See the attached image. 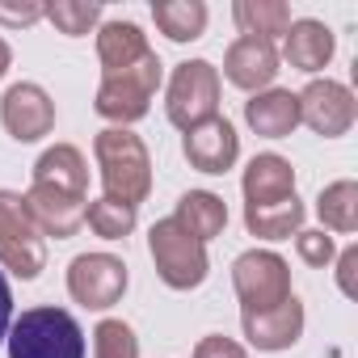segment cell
I'll return each mask as SVG.
<instances>
[{"mask_svg": "<svg viewBox=\"0 0 358 358\" xmlns=\"http://www.w3.org/2000/svg\"><path fill=\"white\" fill-rule=\"evenodd\" d=\"M93 156H97V169H101L106 199L139 207L152 194V156H148L143 139L131 127H106V131H97Z\"/></svg>", "mask_w": 358, "mask_h": 358, "instance_id": "6da1fadb", "label": "cell"}, {"mask_svg": "<svg viewBox=\"0 0 358 358\" xmlns=\"http://www.w3.org/2000/svg\"><path fill=\"white\" fill-rule=\"evenodd\" d=\"M9 358H85V333L64 308H30L9 324Z\"/></svg>", "mask_w": 358, "mask_h": 358, "instance_id": "7a4b0ae2", "label": "cell"}, {"mask_svg": "<svg viewBox=\"0 0 358 358\" xmlns=\"http://www.w3.org/2000/svg\"><path fill=\"white\" fill-rule=\"evenodd\" d=\"M148 253H152V266H156V274H160V282L169 291H194L211 274L207 245L194 241L173 215L169 220H156L148 228Z\"/></svg>", "mask_w": 358, "mask_h": 358, "instance_id": "3957f363", "label": "cell"}, {"mask_svg": "<svg viewBox=\"0 0 358 358\" xmlns=\"http://www.w3.org/2000/svg\"><path fill=\"white\" fill-rule=\"evenodd\" d=\"M160 76H164V64H160L156 51H148L139 64L101 76V89H97L93 110H97L106 122H114V127H131V122L148 118L152 97H156V89H160Z\"/></svg>", "mask_w": 358, "mask_h": 358, "instance_id": "277c9868", "label": "cell"}, {"mask_svg": "<svg viewBox=\"0 0 358 358\" xmlns=\"http://www.w3.org/2000/svg\"><path fill=\"white\" fill-rule=\"evenodd\" d=\"M0 266L22 282L47 270V236L34 228L17 190H0Z\"/></svg>", "mask_w": 358, "mask_h": 358, "instance_id": "5b68a950", "label": "cell"}, {"mask_svg": "<svg viewBox=\"0 0 358 358\" xmlns=\"http://www.w3.org/2000/svg\"><path fill=\"white\" fill-rule=\"evenodd\" d=\"M164 114L177 131H194L199 122L220 114V68L207 59H186L177 64L169 76V97H164Z\"/></svg>", "mask_w": 358, "mask_h": 358, "instance_id": "8992f818", "label": "cell"}, {"mask_svg": "<svg viewBox=\"0 0 358 358\" xmlns=\"http://www.w3.org/2000/svg\"><path fill=\"white\" fill-rule=\"evenodd\" d=\"M232 287L241 299V316H257L291 299V266L270 249H249L232 262Z\"/></svg>", "mask_w": 358, "mask_h": 358, "instance_id": "52a82bcc", "label": "cell"}, {"mask_svg": "<svg viewBox=\"0 0 358 358\" xmlns=\"http://www.w3.org/2000/svg\"><path fill=\"white\" fill-rule=\"evenodd\" d=\"M127 282H131L127 262L114 253H80L68 266V295L89 312L114 308L127 295Z\"/></svg>", "mask_w": 358, "mask_h": 358, "instance_id": "ba28073f", "label": "cell"}, {"mask_svg": "<svg viewBox=\"0 0 358 358\" xmlns=\"http://www.w3.org/2000/svg\"><path fill=\"white\" fill-rule=\"evenodd\" d=\"M0 127H5L17 143H38L55 127V101L43 85L22 80L9 85V93L0 97Z\"/></svg>", "mask_w": 358, "mask_h": 358, "instance_id": "9c48e42d", "label": "cell"}, {"mask_svg": "<svg viewBox=\"0 0 358 358\" xmlns=\"http://www.w3.org/2000/svg\"><path fill=\"white\" fill-rule=\"evenodd\" d=\"M358 118V101L341 80H312L299 93V122H308L320 139H341Z\"/></svg>", "mask_w": 358, "mask_h": 358, "instance_id": "30bf717a", "label": "cell"}, {"mask_svg": "<svg viewBox=\"0 0 358 358\" xmlns=\"http://www.w3.org/2000/svg\"><path fill=\"white\" fill-rule=\"evenodd\" d=\"M182 152H186L190 169L220 177V173H228V169L241 160V135H236V127H232L228 118H220V114H215V118L199 122L194 131H186Z\"/></svg>", "mask_w": 358, "mask_h": 358, "instance_id": "8fae6325", "label": "cell"}, {"mask_svg": "<svg viewBox=\"0 0 358 358\" xmlns=\"http://www.w3.org/2000/svg\"><path fill=\"white\" fill-rule=\"evenodd\" d=\"M34 228L51 241H72L80 228H85V207L89 199H76V194H64V190H51V186H34L22 194Z\"/></svg>", "mask_w": 358, "mask_h": 358, "instance_id": "7c38bea8", "label": "cell"}, {"mask_svg": "<svg viewBox=\"0 0 358 358\" xmlns=\"http://www.w3.org/2000/svg\"><path fill=\"white\" fill-rule=\"evenodd\" d=\"M224 76H228V85L245 89L249 97L262 93V89H274V76H278V51H274V43L241 34L228 47V55H224Z\"/></svg>", "mask_w": 358, "mask_h": 358, "instance_id": "4fadbf2b", "label": "cell"}, {"mask_svg": "<svg viewBox=\"0 0 358 358\" xmlns=\"http://www.w3.org/2000/svg\"><path fill=\"white\" fill-rule=\"evenodd\" d=\"M241 324H245V337H249L253 350H262V354H282V350H291V345L303 337V303H299V295H291V299H282V303L270 308V312L241 316Z\"/></svg>", "mask_w": 358, "mask_h": 358, "instance_id": "5bb4252c", "label": "cell"}, {"mask_svg": "<svg viewBox=\"0 0 358 358\" xmlns=\"http://www.w3.org/2000/svg\"><path fill=\"white\" fill-rule=\"evenodd\" d=\"M333 51H337V34L324 22H316V17H291V26L282 34V59L295 72H308V76L324 72L329 59H333Z\"/></svg>", "mask_w": 358, "mask_h": 358, "instance_id": "9a60e30c", "label": "cell"}, {"mask_svg": "<svg viewBox=\"0 0 358 358\" xmlns=\"http://www.w3.org/2000/svg\"><path fill=\"white\" fill-rule=\"evenodd\" d=\"M241 190H245V207H270V203L295 199V169L287 156L262 152L249 160V169L241 177Z\"/></svg>", "mask_w": 358, "mask_h": 358, "instance_id": "2e32d148", "label": "cell"}, {"mask_svg": "<svg viewBox=\"0 0 358 358\" xmlns=\"http://www.w3.org/2000/svg\"><path fill=\"white\" fill-rule=\"evenodd\" d=\"M245 122L262 139H287L299 127V93L291 89H262L245 101Z\"/></svg>", "mask_w": 358, "mask_h": 358, "instance_id": "e0dca14e", "label": "cell"}, {"mask_svg": "<svg viewBox=\"0 0 358 358\" xmlns=\"http://www.w3.org/2000/svg\"><path fill=\"white\" fill-rule=\"evenodd\" d=\"M34 186H51L76 199H89V164L80 156V148L72 143H55L34 160Z\"/></svg>", "mask_w": 358, "mask_h": 358, "instance_id": "ac0fdd59", "label": "cell"}, {"mask_svg": "<svg viewBox=\"0 0 358 358\" xmlns=\"http://www.w3.org/2000/svg\"><path fill=\"white\" fill-rule=\"evenodd\" d=\"M148 34L135 26V22H101L97 26V59H101V76L110 72H122L131 64H139L148 55Z\"/></svg>", "mask_w": 358, "mask_h": 358, "instance_id": "d6986e66", "label": "cell"}, {"mask_svg": "<svg viewBox=\"0 0 358 358\" xmlns=\"http://www.w3.org/2000/svg\"><path fill=\"white\" fill-rule=\"evenodd\" d=\"M173 220L182 224L194 241H215L224 228H228V203L220 199V194H211V190H186L182 199H177V211H173Z\"/></svg>", "mask_w": 358, "mask_h": 358, "instance_id": "ffe728a7", "label": "cell"}, {"mask_svg": "<svg viewBox=\"0 0 358 358\" xmlns=\"http://www.w3.org/2000/svg\"><path fill=\"white\" fill-rule=\"evenodd\" d=\"M207 5L203 0H160L152 5V22L169 43H194L207 34Z\"/></svg>", "mask_w": 358, "mask_h": 358, "instance_id": "44dd1931", "label": "cell"}, {"mask_svg": "<svg viewBox=\"0 0 358 358\" xmlns=\"http://www.w3.org/2000/svg\"><path fill=\"white\" fill-rule=\"evenodd\" d=\"M303 215L308 211L295 194V199H282V203H270V207H245V228L257 241H291L303 228Z\"/></svg>", "mask_w": 358, "mask_h": 358, "instance_id": "7402d4cb", "label": "cell"}, {"mask_svg": "<svg viewBox=\"0 0 358 358\" xmlns=\"http://www.w3.org/2000/svg\"><path fill=\"white\" fill-rule=\"evenodd\" d=\"M232 17L245 38L274 43V34H287V26H291V5L287 0H236Z\"/></svg>", "mask_w": 358, "mask_h": 358, "instance_id": "603a6c76", "label": "cell"}, {"mask_svg": "<svg viewBox=\"0 0 358 358\" xmlns=\"http://www.w3.org/2000/svg\"><path fill=\"white\" fill-rule=\"evenodd\" d=\"M316 215L324 224V232H358V182H350V177H341V182L324 186L320 199H316Z\"/></svg>", "mask_w": 358, "mask_h": 358, "instance_id": "cb8c5ba5", "label": "cell"}, {"mask_svg": "<svg viewBox=\"0 0 358 358\" xmlns=\"http://www.w3.org/2000/svg\"><path fill=\"white\" fill-rule=\"evenodd\" d=\"M135 220H139V207H127L118 199H93L85 207V224L101 236V241H127L135 232Z\"/></svg>", "mask_w": 358, "mask_h": 358, "instance_id": "d4e9b609", "label": "cell"}, {"mask_svg": "<svg viewBox=\"0 0 358 358\" xmlns=\"http://www.w3.org/2000/svg\"><path fill=\"white\" fill-rule=\"evenodd\" d=\"M43 17L68 34V38H85L89 30L101 26V5H93V0H55V5H43Z\"/></svg>", "mask_w": 358, "mask_h": 358, "instance_id": "484cf974", "label": "cell"}, {"mask_svg": "<svg viewBox=\"0 0 358 358\" xmlns=\"http://www.w3.org/2000/svg\"><path fill=\"white\" fill-rule=\"evenodd\" d=\"M93 358H139V337L127 320L106 316L93 329Z\"/></svg>", "mask_w": 358, "mask_h": 358, "instance_id": "4316f807", "label": "cell"}, {"mask_svg": "<svg viewBox=\"0 0 358 358\" xmlns=\"http://www.w3.org/2000/svg\"><path fill=\"white\" fill-rule=\"evenodd\" d=\"M295 253H299V262H308L312 270H324V266L337 257V245H333V236H329L324 228H299V232H295Z\"/></svg>", "mask_w": 358, "mask_h": 358, "instance_id": "83f0119b", "label": "cell"}, {"mask_svg": "<svg viewBox=\"0 0 358 358\" xmlns=\"http://www.w3.org/2000/svg\"><path fill=\"white\" fill-rule=\"evenodd\" d=\"M194 358H249V350L241 341L224 337V333H211V337H203L194 345Z\"/></svg>", "mask_w": 358, "mask_h": 358, "instance_id": "f1b7e54d", "label": "cell"}, {"mask_svg": "<svg viewBox=\"0 0 358 358\" xmlns=\"http://www.w3.org/2000/svg\"><path fill=\"white\" fill-rule=\"evenodd\" d=\"M34 22H43V5L38 0H22V5H5L0 0V26H34Z\"/></svg>", "mask_w": 358, "mask_h": 358, "instance_id": "f546056e", "label": "cell"}, {"mask_svg": "<svg viewBox=\"0 0 358 358\" xmlns=\"http://www.w3.org/2000/svg\"><path fill=\"white\" fill-rule=\"evenodd\" d=\"M337 287H341V295L345 299H354V270H358V245H345L337 257Z\"/></svg>", "mask_w": 358, "mask_h": 358, "instance_id": "4dcf8cb0", "label": "cell"}, {"mask_svg": "<svg viewBox=\"0 0 358 358\" xmlns=\"http://www.w3.org/2000/svg\"><path fill=\"white\" fill-rule=\"evenodd\" d=\"M9 324H13V291H9V278L0 274V341L9 337Z\"/></svg>", "mask_w": 358, "mask_h": 358, "instance_id": "1f68e13d", "label": "cell"}, {"mask_svg": "<svg viewBox=\"0 0 358 358\" xmlns=\"http://www.w3.org/2000/svg\"><path fill=\"white\" fill-rule=\"evenodd\" d=\"M13 68V51H9V43L0 38V80H5V72Z\"/></svg>", "mask_w": 358, "mask_h": 358, "instance_id": "d6a6232c", "label": "cell"}]
</instances>
